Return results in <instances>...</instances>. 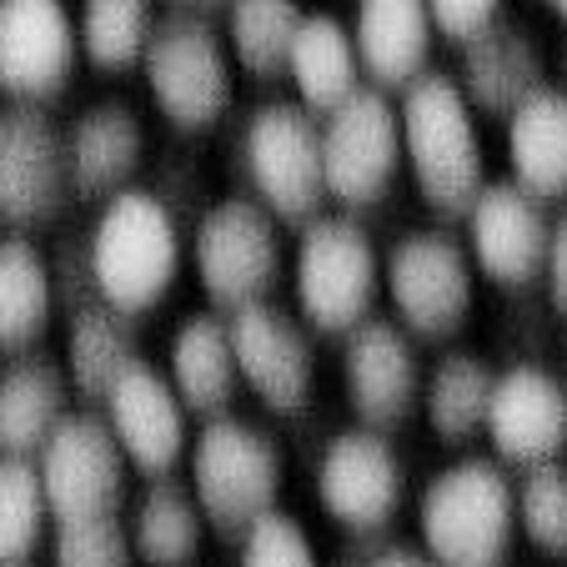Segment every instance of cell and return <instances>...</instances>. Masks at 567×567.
<instances>
[{"label":"cell","mask_w":567,"mask_h":567,"mask_svg":"<svg viewBox=\"0 0 567 567\" xmlns=\"http://www.w3.org/2000/svg\"><path fill=\"white\" fill-rule=\"evenodd\" d=\"M86 241H91V277H96L101 301L141 317V311L161 307L172 297L186 261V231L176 206L161 192L121 186L116 196L101 202Z\"/></svg>","instance_id":"1"},{"label":"cell","mask_w":567,"mask_h":567,"mask_svg":"<svg viewBox=\"0 0 567 567\" xmlns=\"http://www.w3.org/2000/svg\"><path fill=\"white\" fill-rule=\"evenodd\" d=\"M396 121H402V161H408L422 202L447 221H462V212L487 182V161H482L477 111L462 96L457 75L427 65L402 91Z\"/></svg>","instance_id":"2"},{"label":"cell","mask_w":567,"mask_h":567,"mask_svg":"<svg viewBox=\"0 0 567 567\" xmlns=\"http://www.w3.org/2000/svg\"><path fill=\"white\" fill-rule=\"evenodd\" d=\"M422 553L437 567H513L517 497L497 457H457L417 497Z\"/></svg>","instance_id":"3"},{"label":"cell","mask_w":567,"mask_h":567,"mask_svg":"<svg viewBox=\"0 0 567 567\" xmlns=\"http://www.w3.org/2000/svg\"><path fill=\"white\" fill-rule=\"evenodd\" d=\"M186 457H192V493L202 503L206 527L226 543H241L277 507L287 482L281 442L236 412L206 417Z\"/></svg>","instance_id":"4"},{"label":"cell","mask_w":567,"mask_h":567,"mask_svg":"<svg viewBox=\"0 0 567 567\" xmlns=\"http://www.w3.org/2000/svg\"><path fill=\"white\" fill-rule=\"evenodd\" d=\"M297 317L317 337H347L357 321L372 317L382 291L377 241L352 212H317L301 221L297 257H291Z\"/></svg>","instance_id":"5"},{"label":"cell","mask_w":567,"mask_h":567,"mask_svg":"<svg viewBox=\"0 0 567 567\" xmlns=\"http://www.w3.org/2000/svg\"><path fill=\"white\" fill-rule=\"evenodd\" d=\"M141 75L156 111L176 131H216L236 101L231 45L206 21V11H186V6L156 16L141 51Z\"/></svg>","instance_id":"6"},{"label":"cell","mask_w":567,"mask_h":567,"mask_svg":"<svg viewBox=\"0 0 567 567\" xmlns=\"http://www.w3.org/2000/svg\"><path fill=\"white\" fill-rule=\"evenodd\" d=\"M382 291L392 297L396 321L422 342H447L467 327L477 297V267L457 231L412 226L382 257Z\"/></svg>","instance_id":"7"},{"label":"cell","mask_w":567,"mask_h":567,"mask_svg":"<svg viewBox=\"0 0 567 567\" xmlns=\"http://www.w3.org/2000/svg\"><path fill=\"white\" fill-rule=\"evenodd\" d=\"M192 267L216 311L267 301L281 281V221L257 196H221L192 226Z\"/></svg>","instance_id":"8"},{"label":"cell","mask_w":567,"mask_h":567,"mask_svg":"<svg viewBox=\"0 0 567 567\" xmlns=\"http://www.w3.org/2000/svg\"><path fill=\"white\" fill-rule=\"evenodd\" d=\"M236 156H241V172L251 182V196L281 226H301L327 206L321 116H311L301 101H267L251 111Z\"/></svg>","instance_id":"9"},{"label":"cell","mask_w":567,"mask_h":567,"mask_svg":"<svg viewBox=\"0 0 567 567\" xmlns=\"http://www.w3.org/2000/svg\"><path fill=\"white\" fill-rule=\"evenodd\" d=\"M402 172V121L396 101L382 86H362L337 111L321 116V176L327 202L342 212H367L392 192Z\"/></svg>","instance_id":"10"},{"label":"cell","mask_w":567,"mask_h":567,"mask_svg":"<svg viewBox=\"0 0 567 567\" xmlns=\"http://www.w3.org/2000/svg\"><path fill=\"white\" fill-rule=\"evenodd\" d=\"M35 467H41V487H45V503H51L55 523L111 517L126 503L131 462H126V452H121L116 432L101 417V408L65 412L61 427L35 452Z\"/></svg>","instance_id":"11"},{"label":"cell","mask_w":567,"mask_h":567,"mask_svg":"<svg viewBox=\"0 0 567 567\" xmlns=\"http://www.w3.org/2000/svg\"><path fill=\"white\" fill-rule=\"evenodd\" d=\"M226 332H231L236 372L241 386L257 392V402L277 417H297L307 412L311 392H317V342L311 327L297 311L277 307V301H247V307L226 311Z\"/></svg>","instance_id":"12"},{"label":"cell","mask_w":567,"mask_h":567,"mask_svg":"<svg viewBox=\"0 0 567 567\" xmlns=\"http://www.w3.org/2000/svg\"><path fill=\"white\" fill-rule=\"evenodd\" d=\"M65 206H71L65 131L31 101L0 106V221L11 231H35L51 226Z\"/></svg>","instance_id":"13"},{"label":"cell","mask_w":567,"mask_h":567,"mask_svg":"<svg viewBox=\"0 0 567 567\" xmlns=\"http://www.w3.org/2000/svg\"><path fill=\"white\" fill-rule=\"evenodd\" d=\"M317 503L347 533H386L408 497V467L377 427H342L317 457Z\"/></svg>","instance_id":"14"},{"label":"cell","mask_w":567,"mask_h":567,"mask_svg":"<svg viewBox=\"0 0 567 567\" xmlns=\"http://www.w3.org/2000/svg\"><path fill=\"white\" fill-rule=\"evenodd\" d=\"M422 357L402 321L367 317L342 337V392L362 427L392 432L422 412Z\"/></svg>","instance_id":"15"},{"label":"cell","mask_w":567,"mask_h":567,"mask_svg":"<svg viewBox=\"0 0 567 567\" xmlns=\"http://www.w3.org/2000/svg\"><path fill=\"white\" fill-rule=\"evenodd\" d=\"M462 221H467L472 267L482 277H493L497 287H537L543 281L547 236H553V216H547L543 196L517 186L513 176L482 182Z\"/></svg>","instance_id":"16"},{"label":"cell","mask_w":567,"mask_h":567,"mask_svg":"<svg viewBox=\"0 0 567 567\" xmlns=\"http://www.w3.org/2000/svg\"><path fill=\"white\" fill-rule=\"evenodd\" d=\"M81 61V31L65 0H0V86L11 101L65 96Z\"/></svg>","instance_id":"17"},{"label":"cell","mask_w":567,"mask_h":567,"mask_svg":"<svg viewBox=\"0 0 567 567\" xmlns=\"http://www.w3.org/2000/svg\"><path fill=\"white\" fill-rule=\"evenodd\" d=\"M482 432L493 442L497 462H513V467H533V462L563 457L567 452L563 377L537 362H517V367H507V372H497Z\"/></svg>","instance_id":"18"},{"label":"cell","mask_w":567,"mask_h":567,"mask_svg":"<svg viewBox=\"0 0 567 567\" xmlns=\"http://www.w3.org/2000/svg\"><path fill=\"white\" fill-rule=\"evenodd\" d=\"M96 408L106 417V427L116 432L126 462L146 477L172 472L192 447V412L176 396V386L166 382V372H156L151 362L131 367Z\"/></svg>","instance_id":"19"},{"label":"cell","mask_w":567,"mask_h":567,"mask_svg":"<svg viewBox=\"0 0 567 567\" xmlns=\"http://www.w3.org/2000/svg\"><path fill=\"white\" fill-rule=\"evenodd\" d=\"M146 161V121L131 101H91L75 111L65 126V172H71V196L81 202H106Z\"/></svg>","instance_id":"20"},{"label":"cell","mask_w":567,"mask_h":567,"mask_svg":"<svg viewBox=\"0 0 567 567\" xmlns=\"http://www.w3.org/2000/svg\"><path fill=\"white\" fill-rule=\"evenodd\" d=\"M457 51H462L457 86L472 101V111L507 116L517 101H527L537 86H547V51L533 25L523 21L497 16L477 35L457 41Z\"/></svg>","instance_id":"21"},{"label":"cell","mask_w":567,"mask_h":567,"mask_svg":"<svg viewBox=\"0 0 567 567\" xmlns=\"http://www.w3.org/2000/svg\"><path fill=\"white\" fill-rule=\"evenodd\" d=\"M352 41H357V55H362L367 86H382L392 96H402L427 71L437 25H432L427 0H357Z\"/></svg>","instance_id":"22"},{"label":"cell","mask_w":567,"mask_h":567,"mask_svg":"<svg viewBox=\"0 0 567 567\" xmlns=\"http://www.w3.org/2000/svg\"><path fill=\"white\" fill-rule=\"evenodd\" d=\"M166 382L186 402L192 417H221L231 412L236 392H241V372H236L231 332H226L221 311H192L172 332L166 347Z\"/></svg>","instance_id":"23"},{"label":"cell","mask_w":567,"mask_h":567,"mask_svg":"<svg viewBox=\"0 0 567 567\" xmlns=\"http://www.w3.org/2000/svg\"><path fill=\"white\" fill-rule=\"evenodd\" d=\"M71 396L65 362L45 352H21L11 367H0V457H35L71 412Z\"/></svg>","instance_id":"24"},{"label":"cell","mask_w":567,"mask_h":567,"mask_svg":"<svg viewBox=\"0 0 567 567\" xmlns=\"http://www.w3.org/2000/svg\"><path fill=\"white\" fill-rule=\"evenodd\" d=\"M65 377H71L81 402H101L121 377L136 362H146L141 352L136 317L111 301H81L75 311H65Z\"/></svg>","instance_id":"25"},{"label":"cell","mask_w":567,"mask_h":567,"mask_svg":"<svg viewBox=\"0 0 567 567\" xmlns=\"http://www.w3.org/2000/svg\"><path fill=\"white\" fill-rule=\"evenodd\" d=\"M507 172L543 202L567 196V91L537 86L507 111Z\"/></svg>","instance_id":"26"},{"label":"cell","mask_w":567,"mask_h":567,"mask_svg":"<svg viewBox=\"0 0 567 567\" xmlns=\"http://www.w3.org/2000/svg\"><path fill=\"white\" fill-rule=\"evenodd\" d=\"M126 533L141 567H192L206 543V517L192 482H176L172 472L151 477L126 517Z\"/></svg>","instance_id":"27"},{"label":"cell","mask_w":567,"mask_h":567,"mask_svg":"<svg viewBox=\"0 0 567 567\" xmlns=\"http://www.w3.org/2000/svg\"><path fill=\"white\" fill-rule=\"evenodd\" d=\"M287 75L311 116H327L347 96H357L367 81H362V55H357L352 25H342L337 16H301L297 41H291V55H287Z\"/></svg>","instance_id":"28"},{"label":"cell","mask_w":567,"mask_h":567,"mask_svg":"<svg viewBox=\"0 0 567 567\" xmlns=\"http://www.w3.org/2000/svg\"><path fill=\"white\" fill-rule=\"evenodd\" d=\"M55 317V287L45 251L25 231L0 236V357H21Z\"/></svg>","instance_id":"29"},{"label":"cell","mask_w":567,"mask_h":567,"mask_svg":"<svg viewBox=\"0 0 567 567\" xmlns=\"http://www.w3.org/2000/svg\"><path fill=\"white\" fill-rule=\"evenodd\" d=\"M493 367L482 352L452 347L432 362V372L422 377V417L447 447H467L487 422V396H493Z\"/></svg>","instance_id":"30"},{"label":"cell","mask_w":567,"mask_h":567,"mask_svg":"<svg viewBox=\"0 0 567 567\" xmlns=\"http://www.w3.org/2000/svg\"><path fill=\"white\" fill-rule=\"evenodd\" d=\"M226 11V45H231V61L251 75H281L287 71L291 41H297L301 25V0H221Z\"/></svg>","instance_id":"31"},{"label":"cell","mask_w":567,"mask_h":567,"mask_svg":"<svg viewBox=\"0 0 567 567\" xmlns=\"http://www.w3.org/2000/svg\"><path fill=\"white\" fill-rule=\"evenodd\" d=\"M51 503L35 457H0V567H25L51 537Z\"/></svg>","instance_id":"32"},{"label":"cell","mask_w":567,"mask_h":567,"mask_svg":"<svg viewBox=\"0 0 567 567\" xmlns=\"http://www.w3.org/2000/svg\"><path fill=\"white\" fill-rule=\"evenodd\" d=\"M156 25V6L151 0H81V51L101 71H131L141 65V51Z\"/></svg>","instance_id":"33"},{"label":"cell","mask_w":567,"mask_h":567,"mask_svg":"<svg viewBox=\"0 0 567 567\" xmlns=\"http://www.w3.org/2000/svg\"><path fill=\"white\" fill-rule=\"evenodd\" d=\"M517 497V533L547 557H567V462H533L523 482H513Z\"/></svg>","instance_id":"34"},{"label":"cell","mask_w":567,"mask_h":567,"mask_svg":"<svg viewBox=\"0 0 567 567\" xmlns=\"http://www.w3.org/2000/svg\"><path fill=\"white\" fill-rule=\"evenodd\" d=\"M51 567H141L121 513L51 523Z\"/></svg>","instance_id":"35"},{"label":"cell","mask_w":567,"mask_h":567,"mask_svg":"<svg viewBox=\"0 0 567 567\" xmlns=\"http://www.w3.org/2000/svg\"><path fill=\"white\" fill-rule=\"evenodd\" d=\"M236 547H241L236 567H321L307 527H301L291 513H281V507H271Z\"/></svg>","instance_id":"36"},{"label":"cell","mask_w":567,"mask_h":567,"mask_svg":"<svg viewBox=\"0 0 567 567\" xmlns=\"http://www.w3.org/2000/svg\"><path fill=\"white\" fill-rule=\"evenodd\" d=\"M55 287V311H75L81 301H96V277H91V241L86 236H65L55 251H45Z\"/></svg>","instance_id":"37"},{"label":"cell","mask_w":567,"mask_h":567,"mask_svg":"<svg viewBox=\"0 0 567 567\" xmlns=\"http://www.w3.org/2000/svg\"><path fill=\"white\" fill-rule=\"evenodd\" d=\"M427 11H432L437 35H447V41H467V35H477L487 21L503 16V0H427Z\"/></svg>","instance_id":"38"},{"label":"cell","mask_w":567,"mask_h":567,"mask_svg":"<svg viewBox=\"0 0 567 567\" xmlns=\"http://www.w3.org/2000/svg\"><path fill=\"white\" fill-rule=\"evenodd\" d=\"M543 287L557 317H567V212L553 216V236H547V261H543Z\"/></svg>","instance_id":"39"},{"label":"cell","mask_w":567,"mask_h":567,"mask_svg":"<svg viewBox=\"0 0 567 567\" xmlns=\"http://www.w3.org/2000/svg\"><path fill=\"white\" fill-rule=\"evenodd\" d=\"M382 543H386L382 533H352V543L337 553L332 567H372V557H377V547H382Z\"/></svg>","instance_id":"40"},{"label":"cell","mask_w":567,"mask_h":567,"mask_svg":"<svg viewBox=\"0 0 567 567\" xmlns=\"http://www.w3.org/2000/svg\"><path fill=\"white\" fill-rule=\"evenodd\" d=\"M372 567H437L422 547H408V543H382L372 557Z\"/></svg>","instance_id":"41"},{"label":"cell","mask_w":567,"mask_h":567,"mask_svg":"<svg viewBox=\"0 0 567 567\" xmlns=\"http://www.w3.org/2000/svg\"><path fill=\"white\" fill-rule=\"evenodd\" d=\"M557 86L567 91V41H563V51H557Z\"/></svg>","instance_id":"42"},{"label":"cell","mask_w":567,"mask_h":567,"mask_svg":"<svg viewBox=\"0 0 567 567\" xmlns=\"http://www.w3.org/2000/svg\"><path fill=\"white\" fill-rule=\"evenodd\" d=\"M172 6H186V11H212V6H221V0H172Z\"/></svg>","instance_id":"43"},{"label":"cell","mask_w":567,"mask_h":567,"mask_svg":"<svg viewBox=\"0 0 567 567\" xmlns=\"http://www.w3.org/2000/svg\"><path fill=\"white\" fill-rule=\"evenodd\" d=\"M547 6H553V16H557V21H567V0H547Z\"/></svg>","instance_id":"44"},{"label":"cell","mask_w":567,"mask_h":567,"mask_svg":"<svg viewBox=\"0 0 567 567\" xmlns=\"http://www.w3.org/2000/svg\"><path fill=\"white\" fill-rule=\"evenodd\" d=\"M563 386H567V342H563Z\"/></svg>","instance_id":"45"},{"label":"cell","mask_w":567,"mask_h":567,"mask_svg":"<svg viewBox=\"0 0 567 567\" xmlns=\"http://www.w3.org/2000/svg\"><path fill=\"white\" fill-rule=\"evenodd\" d=\"M0 101H6V86H0Z\"/></svg>","instance_id":"46"},{"label":"cell","mask_w":567,"mask_h":567,"mask_svg":"<svg viewBox=\"0 0 567 567\" xmlns=\"http://www.w3.org/2000/svg\"><path fill=\"white\" fill-rule=\"evenodd\" d=\"M25 567H31V563H25Z\"/></svg>","instance_id":"47"}]
</instances>
